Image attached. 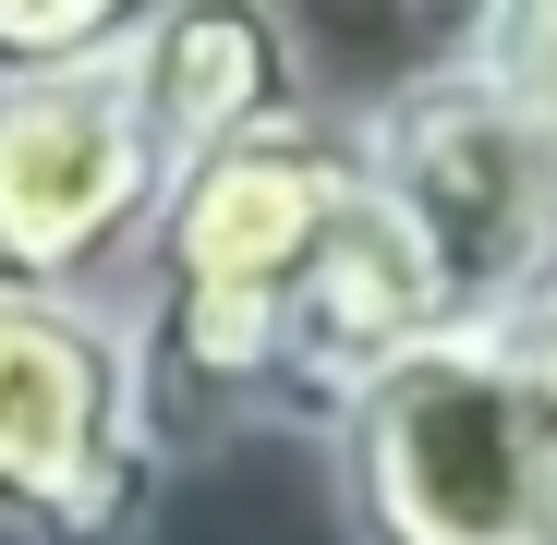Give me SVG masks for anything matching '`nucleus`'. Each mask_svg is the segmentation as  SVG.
<instances>
[{
  "instance_id": "obj_1",
  "label": "nucleus",
  "mask_w": 557,
  "mask_h": 545,
  "mask_svg": "<svg viewBox=\"0 0 557 545\" xmlns=\"http://www.w3.org/2000/svg\"><path fill=\"white\" fill-rule=\"evenodd\" d=\"M363 207V146L351 122L304 110L267 122L219 158H195L170 182V207L146 231L134 267V363H146V412L182 448H219L243 424H267V376H278V315H292L315 243Z\"/></svg>"
},
{
  "instance_id": "obj_2",
  "label": "nucleus",
  "mask_w": 557,
  "mask_h": 545,
  "mask_svg": "<svg viewBox=\"0 0 557 545\" xmlns=\"http://www.w3.org/2000/svg\"><path fill=\"white\" fill-rule=\"evenodd\" d=\"M376 195L436 292V327L473 351H521L557 327V134L473 61H424L351 110Z\"/></svg>"
},
{
  "instance_id": "obj_3",
  "label": "nucleus",
  "mask_w": 557,
  "mask_h": 545,
  "mask_svg": "<svg viewBox=\"0 0 557 545\" xmlns=\"http://www.w3.org/2000/svg\"><path fill=\"white\" fill-rule=\"evenodd\" d=\"M351 545H557V376L545 351L436 339L327 436Z\"/></svg>"
},
{
  "instance_id": "obj_4",
  "label": "nucleus",
  "mask_w": 557,
  "mask_h": 545,
  "mask_svg": "<svg viewBox=\"0 0 557 545\" xmlns=\"http://www.w3.org/2000/svg\"><path fill=\"white\" fill-rule=\"evenodd\" d=\"M170 436L122 304L0 292V545H146Z\"/></svg>"
},
{
  "instance_id": "obj_5",
  "label": "nucleus",
  "mask_w": 557,
  "mask_h": 545,
  "mask_svg": "<svg viewBox=\"0 0 557 545\" xmlns=\"http://www.w3.org/2000/svg\"><path fill=\"white\" fill-rule=\"evenodd\" d=\"M170 182H182V158L158 146V122L134 98V61L73 73V85H13L0 98V292L122 304Z\"/></svg>"
},
{
  "instance_id": "obj_6",
  "label": "nucleus",
  "mask_w": 557,
  "mask_h": 545,
  "mask_svg": "<svg viewBox=\"0 0 557 545\" xmlns=\"http://www.w3.org/2000/svg\"><path fill=\"white\" fill-rule=\"evenodd\" d=\"M436 339H448V327H436V292H424V267H412L400 219L363 195V207L315 243L292 315H278L267 424H292V436H339V424L376 400L400 363H424Z\"/></svg>"
},
{
  "instance_id": "obj_7",
  "label": "nucleus",
  "mask_w": 557,
  "mask_h": 545,
  "mask_svg": "<svg viewBox=\"0 0 557 545\" xmlns=\"http://www.w3.org/2000/svg\"><path fill=\"white\" fill-rule=\"evenodd\" d=\"M134 98L158 122V146L195 170L267 122H304L315 85H304V25L292 13H255V0H170L146 13V49H134Z\"/></svg>"
},
{
  "instance_id": "obj_8",
  "label": "nucleus",
  "mask_w": 557,
  "mask_h": 545,
  "mask_svg": "<svg viewBox=\"0 0 557 545\" xmlns=\"http://www.w3.org/2000/svg\"><path fill=\"white\" fill-rule=\"evenodd\" d=\"M158 0H0V98L13 85H73V73H122Z\"/></svg>"
},
{
  "instance_id": "obj_9",
  "label": "nucleus",
  "mask_w": 557,
  "mask_h": 545,
  "mask_svg": "<svg viewBox=\"0 0 557 545\" xmlns=\"http://www.w3.org/2000/svg\"><path fill=\"white\" fill-rule=\"evenodd\" d=\"M448 49L473 61V73H497L509 98H521V110L557 134V0H497V13H473Z\"/></svg>"
},
{
  "instance_id": "obj_10",
  "label": "nucleus",
  "mask_w": 557,
  "mask_h": 545,
  "mask_svg": "<svg viewBox=\"0 0 557 545\" xmlns=\"http://www.w3.org/2000/svg\"><path fill=\"white\" fill-rule=\"evenodd\" d=\"M533 351H545V376H557V327H545V339H533Z\"/></svg>"
}]
</instances>
